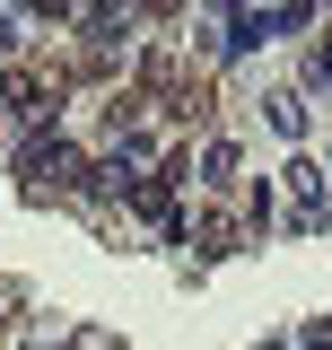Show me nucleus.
Here are the masks:
<instances>
[{
  "mask_svg": "<svg viewBox=\"0 0 332 350\" xmlns=\"http://www.w3.org/2000/svg\"><path fill=\"white\" fill-rule=\"evenodd\" d=\"M131 9H175V0H131Z\"/></svg>",
  "mask_w": 332,
  "mask_h": 350,
  "instance_id": "7",
  "label": "nucleus"
},
{
  "mask_svg": "<svg viewBox=\"0 0 332 350\" xmlns=\"http://www.w3.org/2000/svg\"><path fill=\"white\" fill-rule=\"evenodd\" d=\"M27 9H36V18H70L79 0H27Z\"/></svg>",
  "mask_w": 332,
  "mask_h": 350,
  "instance_id": "5",
  "label": "nucleus"
},
{
  "mask_svg": "<svg viewBox=\"0 0 332 350\" xmlns=\"http://www.w3.org/2000/svg\"><path fill=\"white\" fill-rule=\"evenodd\" d=\"M0 53H9V18H0Z\"/></svg>",
  "mask_w": 332,
  "mask_h": 350,
  "instance_id": "8",
  "label": "nucleus"
},
{
  "mask_svg": "<svg viewBox=\"0 0 332 350\" xmlns=\"http://www.w3.org/2000/svg\"><path fill=\"white\" fill-rule=\"evenodd\" d=\"M70 18H79L87 36H123V27H131V0H79Z\"/></svg>",
  "mask_w": 332,
  "mask_h": 350,
  "instance_id": "3",
  "label": "nucleus"
},
{
  "mask_svg": "<svg viewBox=\"0 0 332 350\" xmlns=\"http://www.w3.org/2000/svg\"><path fill=\"white\" fill-rule=\"evenodd\" d=\"M315 79H332V36H324V44H315Z\"/></svg>",
  "mask_w": 332,
  "mask_h": 350,
  "instance_id": "6",
  "label": "nucleus"
},
{
  "mask_svg": "<svg viewBox=\"0 0 332 350\" xmlns=\"http://www.w3.org/2000/svg\"><path fill=\"white\" fill-rule=\"evenodd\" d=\"M27 175H36V184H53V193H61V184H79V149H70V140H36V149H27Z\"/></svg>",
  "mask_w": 332,
  "mask_h": 350,
  "instance_id": "1",
  "label": "nucleus"
},
{
  "mask_svg": "<svg viewBox=\"0 0 332 350\" xmlns=\"http://www.w3.org/2000/svg\"><path fill=\"white\" fill-rule=\"evenodd\" d=\"M0 105H9V114H53V79H36V70H0Z\"/></svg>",
  "mask_w": 332,
  "mask_h": 350,
  "instance_id": "2",
  "label": "nucleus"
},
{
  "mask_svg": "<svg viewBox=\"0 0 332 350\" xmlns=\"http://www.w3.org/2000/svg\"><path fill=\"white\" fill-rule=\"evenodd\" d=\"M271 123H280V131L297 140V131H306V105H297V96H271Z\"/></svg>",
  "mask_w": 332,
  "mask_h": 350,
  "instance_id": "4",
  "label": "nucleus"
}]
</instances>
